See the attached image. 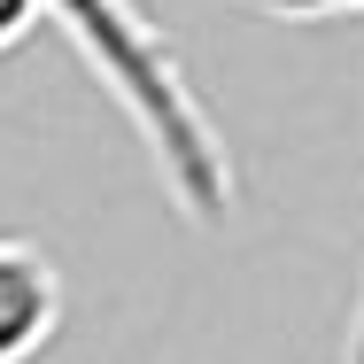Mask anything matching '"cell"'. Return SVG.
Instances as JSON below:
<instances>
[{
  "mask_svg": "<svg viewBox=\"0 0 364 364\" xmlns=\"http://www.w3.org/2000/svg\"><path fill=\"white\" fill-rule=\"evenodd\" d=\"M349 364H364V279H357V310H349Z\"/></svg>",
  "mask_w": 364,
  "mask_h": 364,
  "instance_id": "5b68a950",
  "label": "cell"
},
{
  "mask_svg": "<svg viewBox=\"0 0 364 364\" xmlns=\"http://www.w3.org/2000/svg\"><path fill=\"white\" fill-rule=\"evenodd\" d=\"M63 326V272L47 248L0 232V364L39 357Z\"/></svg>",
  "mask_w": 364,
  "mask_h": 364,
  "instance_id": "7a4b0ae2",
  "label": "cell"
},
{
  "mask_svg": "<svg viewBox=\"0 0 364 364\" xmlns=\"http://www.w3.org/2000/svg\"><path fill=\"white\" fill-rule=\"evenodd\" d=\"M31 16H39L31 0H0V47H16V39L31 31Z\"/></svg>",
  "mask_w": 364,
  "mask_h": 364,
  "instance_id": "3957f363",
  "label": "cell"
},
{
  "mask_svg": "<svg viewBox=\"0 0 364 364\" xmlns=\"http://www.w3.org/2000/svg\"><path fill=\"white\" fill-rule=\"evenodd\" d=\"M279 16H349V8H364V0H272Z\"/></svg>",
  "mask_w": 364,
  "mask_h": 364,
  "instance_id": "277c9868",
  "label": "cell"
},
{
  "mask_svg": "<svg viewBox=\"0 0 364 364\" xmlns=\"http://www.w3.org/2000/svg\"><path fill=\"white\" fill-rule=\"evenodd\" d=\"M39 16H55L70 31V47L85 55V70L109 85V101L132 117V132L147 140L171 202L194 225H225L240 186H232V155H225L218 124L202 109V93L186 85L171 39L140 16V0H31Z\"/></svg>",
  "mask_w": 364,
  "mask_h": 364,
  "instance_id": "6da1fadb",
  "label": "cell"
}]
</instances>
